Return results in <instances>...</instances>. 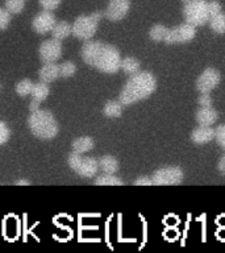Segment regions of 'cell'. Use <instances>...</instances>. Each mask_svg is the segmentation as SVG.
Returning <instances> with one entry per match:
<instances>
[{
  "label": "cell",
  "mask_w": 225,
  "mask_h": 253,
  "mask_svg": "<svg viewBox=\"0 0 225 253\" xmlns=\"http://www.w3.org/2000/svg\"><path fill=\"white\" fill-rule=\"evenodd\" d=\"M167 32H169V28H166L165 25H161V24H157V25L151 27V29L149 31V37L153 40L154 42H165Z\"/></svg>",
  "instance_id": "cell-23"
},
{
  "label": "cell",
  "mask_w": 225,
  "mask_h": 253,
  "mask_svg": "<svg viewBox=\"0 0 225 253\" xmlns=\"http://www.w3.org/2000/svg\"><path fill=\"white\" fill-rule=\"evenodd\" d=\"M221 12H223V7H221L220 1H217V0H211V1H208L209 19L213 17V16L219 15Z\"/></svg>",
  "instance_id": "cell-30"
},
{
  "label": "cell",
  "mask_w": 225,
  "mask_h": 253,
  "mask_svg": "<svg viewBox=\"0 0 225 253\" xmlns=\"http://www.w3.org/2000/svg\"><path fill=\"white\" fill-rule=\"evenodd\" d=\"M215 140L225 150V124H221L215 129Z\"/></svg>",
  "instance_id": "cell-29"
},
{
  "label": "cell",
  "mask_w": 225,
  "mask_h": 253,
  "mask_svg": "<svg viewBox=\"0 0 225 253\" xmlns=\"http://www.w3.org/2000/svg\"><path fill=\"white\" fill-rule=\"evenodd\" d=\"M29 129L37 138L41 140H51L58 134L59 126L55 120L54 115L47 110H37L31 112L28 119Z\"/></svg>",
  "instance_id": "cell-3"
},
{
  "label": "cell",
  "mask_w": 225,
  "mask_h": 253,
  "mask_svg": "<svg viewBox=\"0 0 225 253\" xmlns=\"http://www.w3.org/2000/svg\"><path fill=\"white\" fill-rule=\"evenodd\" d=\"M104 13L100 11L92 12L91 15H83L76 17L73 27V35L79 40L88 41L95 36L98 31L99 23L102 21Z\"/></svg>",
  "instance_id": "cell-4"
},
{
  "label": "cell",
  "mask_w": 225,
  "mask_h": 253,
  "mask_svg": "<svg viewBox=\"0 0 225 253\" xmlns=\"http://www.w3.org/2000/svg\"><path fill=\"white\" fill-rule=\"evenodd\" d=\"M186 23L193 27H201L209 21L208 1L207 0H191L183 7Z\"/></svg>",
  "instance_id": "cell-5"
},
{
  "label": "cell",
  "mask_w": 225,
  "mask_h": 253,
  "mask_svg": "<svg viewBox=\"0 0 225 253\" xmlns=\"http://www.w3.org/2000/svg\"><path fill=\"white\" fill-rule=\"evenodd\" d=\"M130 9V0H111L107 9L104 11V16L110 21H120L128 15Z\"/></svg>",
  "instance_id": "cell-11"
},
{
  "label": "cell",
  "mask_w": 225,
  "mask_h": 253,
  "mask_svg": "<svg viewBox=\"0 0 225 253\" xmlns=\"http://www.w3.org/2000/svg\"><path fill=\"white\" fill-rule=\"evenodd\" d=\"M11 137V130L5 123L0 122V145H4Z\"/></svg>",
  "instance_id": "cell-31"
},
{
  "label": "cell",
  "mask_w": 225,
  "mask_h": 253,
  "mask_svg": "<svg viewBox=\"0 0 225 253\" xmlns=\"http://www.w3.org/2000/svg\"><path fill=\"white\" fill-rule=\"evenodd\" d=\"M76 73V66H75L74 62H70V61H66L63 62L62 65H59V74L63 78H70Z\"/></svg>",
  "instance_id": "cell-27"
},
{
  "label": "cell",
  "mask_w": 225,
  "mask_h": 253,
  "mask_svg": "<svg viewBox=\"0 0 225 253\" xmlns=\"http://www.w3.org/2000/svg\"><path fill=\"white\" fill-rule=\"evenodd\" d=\"M118 168H120V164H118L117 158L113 156H103L99 158V169L102 170L103 173L116 174Z\"/></svg>",
  "instance_id": "cell-17"
},
{
  "label": "cell",
  "mask_w": 225,
  "mask_h": 253,
  "mask_svg": "<svg viewBox=\"0 0 225 253\" xmlns=\"http://www.w3.org/2000/svg\"><path fill=\"white\" fill-rule=\"evenodd\" d=\"M38 77L41 79V82H54L55 79L61 77V74H59V65H57L55 62L43 63V66L38 71Z\"/></svg>",
  "instance_id": "cell-15"
},
{
  "label": "cell",
  "mask_w": 225,
  "mask_h": 253,
  "mask_svg": "<svg viewBox=\"0 0 225 253\" xmlns=\"http://www.w3.org/2000/svg\"><path fill=\"white\" fill-rule=\"evenodd\" d=\"M82 59L88 66L106 74H116L120 70V51L110 43L88 40L82 46Z\"/></svg>",
  "instance_id": "cell-1"
},
{
  "label": "cell",
  "mask_w": 225,
  "mask_h": 253,
  "mask_svg": "<svg viewBox=\"0 0 225 253\" xmlns=\"http://www.w3.org/2000/svg\"><path fill=\"white\" fill-rule=\"evenodd\" d=\"M221 81V74L220 71L213 69V67H208L205 69L199 78L196 79V88L200 94H205V92H211L212 90H215L219 84H220Z\"/></svg>",
  "instance_id": "cell-9"
},
{
  "label": "cell",
  "mask_w": 225,
  "mask_h": 253,
  "mask_svg": "<svg viewBox=\"0 0 225 253\" xmlns=\"http://www.w3.org/2000/svg\"><path fill=\"white\" fill-rule=\"evenodd\" d=\"M197 103H199L200 107H212V98H211V95L208 92H205V94H201L199 96Z\"/></svg>",
  "instance_id": "cell-33"
},
{
  "label": "cell",
  "mask_w": 225,
  "mask_h": 253,
  "mask_svg": "<svg viewBox=\"0 0 225 253\" xmlns=\"http://www.w3.org/2000/svg\"><path fill=\"white\" fill-rule=\"evenodd\" d=\"M62 3V0H39V5L45 11H54L59 7V4Z\"/></svg>",
  "instance_id": "cell-32"
},
{
  "label": "cell",
  "mask_w": 225,
  "mask_h": 253,
  "mask_svg": "<svg viewBox=\"0 0 225 253\" xmlns=\"http://www.w3.org/2000/svg\"><path fill=\"white\" fill-rule=\"evenodd\" d=\"M157 88V79L150 71H138L130 75L118 95L122 106H132L134 103L148 99Z\"/></svg>",
  "instance_id": "cell-2"
},
{
  "label": "cell",
  "mask_w": 225,
  "mask_h": 253,
  "mask_svg": "<svg viewBox=\"0 0 225 253\" xmlns=\"http://www.w3.org/2000/svg\"><path fill=\"white\" fill-rule=\"evenodd\" d=\"M50 33L53 39L62 41V40L67 39L70 35H73V27L67 21H57Z\"/></svg>",
  "instance_id": "cell-16"
},
{
  "label": "cell",
  "mask_w": 225,
  "mask_h": 253,
  "mask_svg": "<svg viewBox=\"0 0 225 253\" xmlns=\"http://www.w3.org/2000/svg\"><path fill=\"white\" fill-rule=\"evenodd\" d=\"M16 185H29V182H28V181H17V182H16Z\"/></svg>",
  "instance_id": "cell-37"
},
{
  "label": "cell",
  "mask_w": 225,
  "mask_h": 253,
  "mask_svg": "<svg viewBox=\"0 0 225 253\" xmlns=\"http://www.w3.org/2000/svg\"><path fill=\"white\" fill-rule=\"evenodd\" d=\"M38 55L43 63L57 62L62 55V43L59 40H46L39 45Z\"/></svg>",
  "instance_id": "cell-10"
},
{
  "label": "cell",
  "mask_w": 225,
  "mask_h": 253,
  "mask_svg": "<svg viewBox=\"0 0 225 253\" xmlns=\"http://www.w3.org/2000/svg\"><path fill=\"white\" fill-rule=\"evenodd\" d=\"M11 23V13L5 8H0V32L5 31Z\"/></svg>",
  "instance_id": "cell-28"
},
{
  "label": "cell",
  "mask_w": 225,
  "mask_h": 253,
  "mask_svg": "<svg viewBox=\"0 0 225 253\" xmlns=\"http://www.w3.org/2000/svg\"><path fill=\"white\" fill-rule=\"evenodd\" d=\"M133 183L136 186H151L153 185V181H151V177L142 175V177H138L137 179H134Z\"/></svg>",
  "instance_id": "cell-34"
},
{
  "label": "cell",
  "mask_w": 225,
  "mask_h": 253,
  "mask_svg": "<svg viewBox=\"0 0 225 253\" xmlns=\"http://www.w3.org/2000/svg\"><path fill=\"white\" fill-rule=\"evenodd\" d=\"M94 183L96 186H122L124 181L120 177H116L114 174L103 173L95 178Z\"/></svg>",
  "instance_id": "cell-20"
},
{
  "label": "cell",
  "mask_w": 225,
  "mask_h": 253,
  "mask_svg": "<svg viewBox=\"0 0 225 253\" xmlns=\"http://www.w3.org/2000/svg\"><path fill=\"white\" fill-rule=\"evenodd\" d=\"M25 8V0H5V9L9 13H20Z\"/></svg>",
  "instance_id": "cell-26"
},
{
  "label": "cell",
  "mask_w": 225,
  "mask_h": 253,
  "mask_svg": "<svg viewBox=\"0 0 225 253\" xmlns=\"http://www.w3.org/2000/svg\"><path fill=\"white\" fill-rule=\"evenodd\" d=\"M182 1H183V3H188V1H191V0H182Z\"/></svg>",
  "instance_id": "cell-38"
},
{
  "label": "cell",
  "mask_w": 225,
  "mask_h": 253,
  "mask_svg": "<svg viewBox=\"0 0 225 253\" xmlns=\"http://www.w3.org/2000/svg\"><path fill=\"white\" fill-rule=\"evenodd\" d=\"M95 142L94 140L88 136H83V137H78L76 140L73 141V152H76V153H87L90 152L92 148H94Z\"/></svg>",
  "instance_id": "cell-19"
},
{
  "label": "cell",
  "mask_w": 225,
  "mask_h": 253,
  "mask_svg": "<svg viewBox=\"0 0 225 253\" xmlns=\"http://www.w3.org/2000/svg\"><path fill=\"white\" fill-rule=\"evenodd\" d=\"M209 27L217 35H224L225 33V15L221 12L219 15L213 16L209 19Z\"/></svg>",
  "instance_id": "cell-24"
},
{
  "label": "cell",
  "mask_w": 225,
  "mask_h": 253,
  "mask_svg": "<svg viewBox=\"0 0 225 253\" xmlns=\"http://www.w3.org/2000/svg\"><path fill=\"white\" fill-rule=\"evenodd\" d=\"M39 104H41V102H38V100L33 99V100L29 103V111H31V112H35V111L39 110Z\"/></svg>",
  "instance_id": "cell-36"
},
{
  "label": "cell",
  "mask_w": 225,
  "mask_h": 253,
  "mask_svg": "<svg viewBox=\"0 0 225 253\" xmlns=\"http://www.w3.org/2000/svg\"><path fill=\"white\" fill-rule=\"evenodd\" d=\"M73 171L83 178H94L99 171V161L94 157H83L80 153L73 152L67 158Z\"/></svg>",
  "instance_id": "cell-6"
},
{
  "label": "cell",
  "mask_w": 225,
  "mask_h": 253,
  "mask_svg": "<svg viewBox=\"0 0 225 253\" xmlns=\"http://www.w3.org/2000/svg\"><path fill=\"white\" fill-rule=\"evenodd\" d=\"M33 84H35V83L32 82L31 79H23V81H20V82L16 84V92H17V95H20V96L31 95Z\"/></svg>",
  "instance_id": "cell-25"
},
{
  "label": "cell",
  "mask_w": 225,
  "mask_h": 253,
  "mask_svg": "<svg viewBox=\"0 0 225 253\" xmlns=\"http://www.w3.org/2000/svg\"><path fill=\"white\" fill-rule=\"evenodd\" d=\"M103 114L107 118H120L122 114V104L120 100H110L103 107Z\"/></svg>",
  "instance_id": "cell-21"
},
{
  "label": "cell",
  "mask_w": 225,
  "mask_h": 253,
  "mask_svg": "<svg viewBox=\"0 0 225 253\" xmlns=\"http://www.w3.org/2000/svg\"><path fill=\"white\" fill-rule=\"evenodd\" d=\"M183 179H185V173L179 166H163L155 170L151 175L153 185L155 186L181 185Z\"/></svg>",
  "instance_id": "cell-7"
},
{
  "label": "cell",
  "mask_w": 225,
  "mask_h": 253,
  "mask_svg": "<svg viewBox=\"0 0 225 253\" xmlns=\"http://www.w3.org/2000/svg\"><path fill=\"white\" fill-rule=\"evenodd\" d=\"M217 119H219V114L212 107H200L195 115V120L199 126H212L217 122Z\"/></svg>",
  "instance_id": "cell-13"
},
{
  "label": "cell",
  "mask_w": 225,
  "mask_h": 253,
  "mask_svg": "<svg viewBox=\"0 0 225 253\" xmlns=\"http://www.w3.org/2000/svg\"><path fill=\"white\" fill-rule=\"evenodd\" d=\"M196 36V27L188 23H183L175 28H171L167 32L165 39V43H186L192 41Z\"/></svg>",
  "instance_id": "cell-8"
},
{
  "label": "cell",
  "mask_w": 225,
  "mask_h": 253,
  "mask_svg": "<svg viewBox=\"0 0 225 253\" xmlns=\"http://www.w3.org/2000/svg\"><path fill=\"white\" fill-rule=\"evenodd\" d=\"M191 140L195 144L203 145V144H208L209 141L215 140V129L212 126H199L197 128L192 130L191 133Z\"/></svg>",
  "instance_id": "cell-14"
},
{
  "label": "cell",
  "mask_w": 225,
  "mask_h": 253,
  "mask_svg": "<svg viewBox=\"0 0 225 253\" xmlns=\"http://www.w3.org/2000/svg\"><path fill=\"white\" fill-rule=\"evenodd\" d=\"M50 94V88L47 86V83L45 82H38L33 84V88H32V98L38 100V102H43L45 99L49 96Z\"/></svg>",
  "instance_id": "cell-22"
},
{
  "label": "cell",
  "mask_w": 225,
  "mask_h": 253,
  "mask_svg": "<svg viewBox=\"0 0 225 253\" xmlns=\"http://www.w3.org/2000/svg\"><path fill=\"white\" fill-rule=\"evenodd\" d=\"M57 23L55 21V16L53 15L51 11H41L38 15L36 16L33 21H32V27L35 29L36 33L38 35H45V33H49L51 32L54 24Z\"/></svg>",
  "instance_id": "cell-12"
},
{
  "label": "cell",
  "mask_w": 225,
  "mask_h": 253,
  "mask_svg": "<svg viewBox=\"0 0 225 253\" xmlns=\"http://www.w3.org/2000/svg\"><path fill=\"white\" fill-rule=\"evenodd\" d=\"M120 70H122L126 75L130 77V75L137 74L138 71H141V63L134 57H125V58H121Z\"/></svg>",
  "instance_id": "cell-18"
},
{
  "label": "cell",
  "mask_w": 225,
  "mask_h": 253,
  "mask_svg": "<svg viewBox=\"0 0 225 253\" xmlns=\"http://www.w3.org/2000/svg\"><path fill=\"white\" fill-rule=\"evenodd\" d=\"M217 169H219V171L225 177V154L220 158V161L217 164Z\"/></svg>",
  "instance_id": "cell-35"
}]
</instances>
